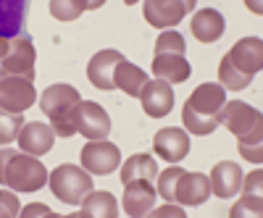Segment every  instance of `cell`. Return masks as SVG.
<instances>
[{"mask_svg": "<svg viewBox=\"0 0 263 218\" xmlns=\"http://www.w3.org/2000/svg\"><path fill=\"white\" fill-rule=\"evenodd\" d=\"M147 82H150L147 74L140 66H135V63H129L126 58L119 63L116 71H114V87L121 90V92H126L129 97H140Z\"/></svg>", "mask_w": 263, "mask_h": 218, "instance_id": "cell-22", "label": "cell"}, {"mask_svg": "<svg viewBox=\"0 0 263 218\" xmlns=\"http://www.w3.org/2000/svg\"><path fill=\"white\" fill-rule=\"evenodd\" d=\"M124 61V55L119 50H100L90 58V63H87V76H90L92 87H98V90L108 92V90H116L114 87V71L116 66Z\"/></svg>", "mask_w": 263, "mask_h": 218, "instance_id": "cell-17", "label": "cell"}, {"mask_svg": "<svg viewBox=\"0 0 263 218\" xmlns=\"http://www.w3.org/2000/svg\"><path fill=\"white\" fill-rule=\"evenodd\" d=\"M48 184H50V192L66 205H79L95 189L90 173L74 163H63L53 168V173H48Z\"/></svg>", "mask_w": 263, "mask_h": 218, "instance_id": "cell-8", "label": "cell"}, {"mask_svg": "<svg viewBox=\"0 0 263 218\" xmlns=\"http://www.w3.org/2000/svg\"><path fill=\"white\" fill-rule=\"evenodd\" d=\"M21 126H24L21 113H11V111H3V108H0V145L13 142L21 132Z\"/></svg>", "mask_w": 263, "mask_h": 218, "instance_id": "cell-26", "label": "cell"}, {"mask_svg": "<svg viewBox=\"0 0 263 218\" xmlns=\"http://www.w3.org/2000/svg\"><path fill=\"white\" fill-rule=\"evenodd\" d=\"M8 42H11L8 37H3V34H0V58L6 55V50H8Z\"/></svg>", "mask_w": 263, "mask_h": 218, "instance_id": "cell-32", "label": "cell"}, {"mask_svg": "<svg viewBox=\"0 0 263 218\" xmlns=\"http://www.w3.org/2000/svg\"><path fill=\"white\" fill-rule=\"evenodd\" d=\"M18 147L29 152V155H48V152L53 150V140H55V132L50 124H42V121H27L24 126H21L18 132Z\"/></svg>", "mask_w": 263, "mask_h": 218, "instance_id": "cell-16", "label": "cell"}, {"mask_svg": "<svg viewBox=\"0 0 263 218\" xmlns=\"http://www.w3.org/2000/svg\"><path fill=\"white\" fill-rule=\"evenodd\" d=\"M100 6H105V0H87V11H95Z\"/></svg>", "mask_w": 263, "mask_h": 218, "instance_id": "cell-33", "label": "cell"}, {"mask_svg": "<svg viewBox=\"0 0 263 218\" xmlns=\"http://www.w3.org/2000/svg\"><path fill=\"white\" fill-rule=\"evenodd\" d=\"M87 11V0H50V13L58 21H77Z\"/></svg>", "mask_w": 263, "mask_h": 218, "instance_id": "cell-25", "label": "cell"}, {"mask_svg": "<svg viewBox=\"0 0 263 218\" xmlns=\"http://www.w3.org/2000/svg\"><path fill=\"white\" fill-rule=\"evenodd\" d=\"M260 179H263L260 171H253L248 179H242V182H245V192H258V189H260Z\"/></svg>", "mask_w": 263, "mask_h": 218, "instance_id": "cell-30", "label": "cell"}, {"mask_svg": "<svg viewBox=\"0 0 263 218\" xmlns=\"http://www.w3.org/2000/svg\"><path fill=\"white\" fill-rule=\"evenodd\" d=\"M227 103V90L216 82H205L184 100L182 124L190 134H213V129L221 124V111Z\"/></svg>", "mask_w": 263, "mask_h": 218, "instance_id": "cell-2", "label": "cell"}, {"mask_svg": "<svg viewBox=\"0 0 263 218\" xmlns=\"http://www.w3.org/2000/svg\"><path fill=\"white\" fill-rule=\"evenodd\" d=\"M32 0H0V34L18 37L27 34V16Z\"/></svg>", "mask_w": 263, "mask_h": 218, "instance_id": "cell-20", "label": "cell"}, {"mask_svg": "<svg viewBox=\"0 0 263 218\" xmlns=\"http://www.w3.org/2000/svg\"><path fill=\"white\" fill-rule=\"evenodd\" d=\"M77 215H82V218H116L119 203L111 192H90L82 200V210Z\"/></svg>", "mask_w": 263, "mask_h": 218, "instance_id": "cell-23", "label": "cell"}, {"mask_svg": "<svg viewBox=\"0 0 263 218\" xmlns=\"http://www.w3.org/2000/svg\"><path fill=\"white\" fill-rule=\"evenodd\" d=\"M190 147L192 142L184 129H158L156 137H153V150L166 163H179L190 152Z\"/></svg>", "mask_w": 263, "mask_h": 218, "instance_id": "cell-15", "label": "cell"}, {"mask_svg": "<svg viewBox=\"0 0 263 218\" xmlns=\"http://www.w3.org/2000/svg\"><path fill=\"white\" fill-rule=\"evenodd\" d=\"M34 63H37V53L32 45L29 34H18L11 37L6 55L0 58V74L3 76H24L34 82Z\"/></svg>", "mask_w": 263, "mask_h": 218, "instance_id": "cell-9", "label": "cell"}, {"mask_svg": "<svg viewBox=\"0 0 263 218\" xmlns=\"http://www.w3.org/2000/svg\"><path fill=\"white\" fill-rule=\"evenodd\" d=\"M156 197H158V192L153 187V182L132 179L124 184V213L132 218L147 215L153 210V205H156Z\"/></svg>", "mask_w": 263, "mask_h": 218, "instance_id": "cell-14", "label": "cell"}, {"mask_svg": "<svg viewBox=\"0 0 263 218\" xmlns=\"http://www.w3.org/2000/svg\"><path fill=\"white\" fill-rule=\"evenodd\" d=\"M260 69H263L260 37H242L218 63V84L224 90H245Z\"/></svg>", "mask_w": 263, "mask_h": 218, "instance_id": "cell-3", "label": "cell"}, {"mask_svg": "<svg viewBox=\"0 0 263 218\" xmlns=\"http://www.w3.org/2000/svg\"><path fill=\"white\" fill-rule=\"evenodd\" d=\"M140 100H142V111L150 118H163V116L171 113V108H174V90H171L168 82L156 79V82L145 84Z\"/></svg>", "mask_w": 263, "mask_h": 218, "instance_id": "cell-19", "label": "cell"}, {"mask_svg": "<svg viewBox=\"0 0 263 218\" xmlns=\"http://www.w3.org/2000/svg\"><path fill=\"white\" fill-rule=\"evenodd\" d=\"M211 192L216 194V197H221V200H229L234 197V194L242 189V168H239L237 163L232 161H221V163H216L213 171H211Z\"/></svg>", "mask_w": 263, "mask_h": 218, "instance_id": "cell-18", "label": "cell"}, {"mask_svg": "<svg viewBox=\"0 0 263 218\" xmlns=\"http://www.w3.org/2000/svg\"><path fill=\"white\" fill-rule=\"evenodd\" d=\"M156 176H158V163L153 155H145V152H137V155L126 158V163L121 166V184H126L132 179L156 182Z\"/></svg>", "mask_w": 263, "mask_h": 218, "instance_id": "cell-24", "label": "cell"}, {"mask_svg": "<svg viewBox=\"0 0 263 218\" xmlns=\"http://www.w3.org/2000/svg\"><path fill=\"white\" fill-rule=\"evenodd\" d=\"M158 187L156 192L166 203H177V205H203L211 197V179L205 173H197V171H184L179 166H171L166 171H161L156 176Z\"/></svg>", "mask_w": 263, "mask_h": 218, "instance_id": "cell-5", "label": "cell"}, {"mask_svg": "<svg viewBox=\"0 0 263 218\" xmlns=\"http://www.w3.org/2000/svg\"><path fill=\"white\" fill-rule=\"evenodd\" d=\"M45 184L48 168L37 155L13 147L0 150V187H8L13 192H37Z\"/></svg>", "mask_w": 263, "mask_h": 218, "instance_id": "cell-4", "label": "cell"}, {"mask_svg": "<svg viewBox=\"0 0 263 218\" xmlns=\"http://www.w3.org/2000/svg\"><path fill=\"white\" fill-rule=\"evenodd\" d=\"M21 213V205H18V197L13 192H6L0 189V218H13Z\"/></svg>", "mask_w": 263, "mask_h": 218, "instance_id": "cell-28", "label": "cell"}, {"mask_svg": "<svg viewBox=\"0 0 263 218\" xmlns=\"http://www.w3.org/2000/svg\"><path fill=\"white\" fill-rule=\"evenodd\" d=\"M111 132V116L103 111V105L92 100H82L77 105V134L87 140H105Z\"/></svg>", "mask_w": 263, "mask_h": 218, "instance_id": "cell-13", "label": "cell"}, {"mask_svg": "<svg viewBox=\"0 0 263 218\" xmlns=\"http://www.w3.org/2000/svg\"><path fill=\"white\" fill-rule=\"evenodd\" d=\"M221 124L237 137L239 145V155L250 163H260L263 152H260V142H263V113L258 108L242 103V100H227L224 111H221Z\"/></svg>", "mask_w": 263, "mask_h": 218, "instance_id": "cell-1", "label": "cell"}, {"mask_svg": "<svg viewBox=\"0 0 263 218\" xmlns=\"http://www.w3.org/2000/svg\"><path fill=\"white\" fill-rule=\"evenodd\" d=\"M79 158H82V168L87 173H95V176H108L121 166L119 147L108 140H90L82 147Z\"/></svg>", "mask_w": 263, "mask_h": 218, "instance_id": "cell-11", "label": "cell"}, {"mask_svg": "<svg viewBox=\"0 0 263 218\" xmlns=\"http://www.w3.org/2000/svg\"><path fill=\"white\" fill-rule=\"evenodd\" d=\"M245 6H248L255 16H260V13H263V3H260V0H245Z\"/></svg>", "mask_w": 263, "mask_h": 218, "instance_id": "cell-31", "label": "cell"}, {"mask_svg": "<svg viewBox=\"0 0 263 218\" xmlns=\"http://www.w3.org/2000/svg\"><path fill=\"white\" fill-rule=\"evenodd\" d=\"M21 215H53V213H50V208H48V205L32 203V205H27L24 210H21Z\"/></svg>", "mask_w": 263, "mask_h": 218, "instance_id": "cell-29", "label": "cell"}, {"mask_svg": "<svg viewBox=\"0 0 263 218\" xmlns=\"http://www.w3.org/2000/svg\"><path fill=\"white\" fill-rule=\"evenodd\" d=\"M153 76L168 82V84H182L192 74V63L187 61V42L179 32L166 29L156 39V55H153Z\"/></svg>", "mask_w": 263, "mask_h": 218, "instance_id": "cell-6", "label": "cell"}, {"mask_svg": "<svg viewBox=\"0 0 263 218\" xmlns=\"http://www.w3.org/2000/svg\"><path fill=\"white\" fill-rule=\"evenodd\" d=\"M190 29H192V37L197 42H205V45H211V42L221 39L224 29H227V21L224 16L218 13L216 8H203L197 11L190 21Z\"/></svg>", "mask_w": 263, "mask_h": 218, "instance_id": "cell-21", "label": "cell"}, {"mask_svg": "<svg viewBox=\"0 0 263 218\" xmlns=\"http://www.w3.org/2000/svg\"><path fill=\"white\" fill-rule=\"evenodd\" d=\"M124 3H126V6H135V3H140V0H124Z\"/></svg>", "mask_w": 263, "mask_h": 218, "instance_id": "cell-34", "label": "cell"}, {"mask_svg": "<svg viewBox=\"0 0 263 218\" xmlns=\"http://www.w3.org/2000/svg\"><path fill=\"white\" fill-rule=\"evenodd\" d=\"M195 6H197V0H145L142 16L150 27L171 29L179 21H184L190 11H195Z\"/></svg>", "mask_w": 263, "mask_h": 218, "instance_id": "cell-10", "label": "cell"}, {"mask_svg": "<svg viewBox=\"0 0 263 218\" xmlns=\"http://www.w3.org/2000/svg\"><path fill=\"white\" fill-rule=\"evenodd\" d=\"M260 208H263V203H260V194L255 192H245V197L239 200L234 208H232V218H239V215H260Z\"/></svg>", "mask_w": 263, "mask_h": 218, "instance_id": "cell-27", "label": "cell"}, {"mask_svg": "<svg viewBox=\"0 0 263 218\" xmlns=\"http://www.w3.org/2000/svg\"><path fill=\"white\" fill-rule=\"evenodd\" d=\"M82 103V95L71 84H50L40 97L42 113L50 118V126L58 137H74L77 134V105Z\"/></svg>", "mask_w": 263, "mask_h": 218, "instance_id": "cell-7", "label": "cell"}, {"mask_svg": "<svg viewBox=\"0 0 263 218\" xmlns=\"http://www.w3.org/2000/svg\"><path fill=\"white\" fill-rule=\"evenodd\" d=\"M37 103V90L32 79L3 76L0 74V108L11 113H24Z\"/></svg>", "mask_w": 263, "mask_h": 218, "instance_id": "cell-12", "label": "cell"}]
</instances>
